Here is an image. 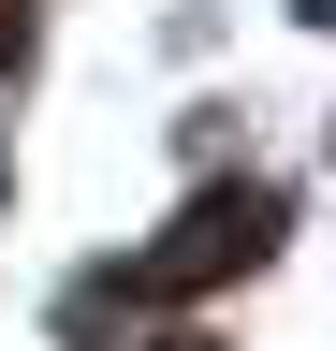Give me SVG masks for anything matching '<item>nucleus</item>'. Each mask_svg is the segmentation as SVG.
<instances>
[{
    "label": "nucleus",
    "mask_w": 336,
    "mask_h": 351,
    "mask_svg": "<svg viewBox=\"0 0 336 351\" xmlns=\"http://www.w3.org/2000/svg\"><path fill=\"white\" fill-rule=\"evenodd\" d=\"M307 15H322V29H336V0H307Z\"/></svg>",
    "instance_id": "obj_3"
},
{
    "label": "nucleus",
    "mask_w": 336,
    "mask_h": 351,
    "mask_svg": "<svg viewBox=\"0 0 336 351\" xmlns=\"http://www.w3.org/2000/svg\"><path fill=\"white\" fill-rule=\"evenodd\" d=\"M0 59H15V0H0Z\"/></svg>",
    "instance_id": "obj_2"
},
{
    "label": "nucleus",
    "mask_w": 336,
    "mask_h": 351,
    "mask_svg": "<svg viewBox=\"0 0 336 351\" xmlns=\"http://www.w3.org/2000/svg\"><path fill=\"white\" fill-rule=\"evenodd\" d=\"M263 249H278V191H263V176H234V191H190V205H176V234L132 263V293H205V278H248Z\"/></svg>",
    "instance_id": "obj_1"
}]
</instances>
